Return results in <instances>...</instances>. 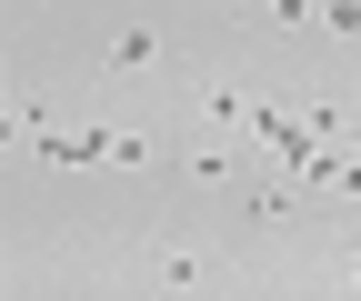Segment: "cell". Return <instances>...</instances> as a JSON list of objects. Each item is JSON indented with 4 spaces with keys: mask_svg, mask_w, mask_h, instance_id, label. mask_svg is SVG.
I'll return each instance as SVG.
<instances>
[{
    "mask_svg": "<svg viewBox=\"0 0 361 301\" xmlns=\"http://www.w3.org/2000/svg\"><path fill=\"white\" fill-rule=\"evenodd\" d=\"M151 271H161V291H191V281H201L211 262H201V251H180V241H171V251H161V262H151Z\"/></svg>",
    "mask_w": 361,
    "mask_h": 301,
    "instance_id": "6da1fadb",
    "label": "cell"
}]
</instances>
